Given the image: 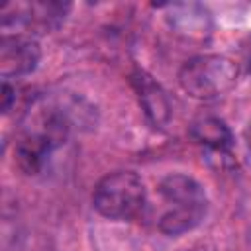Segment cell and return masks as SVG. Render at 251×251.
I'll list each match as a JSON object with an SVG mask.
<instances>
[{
    "instance_id": "4",
    "label": "cell",
    "mask_w": 251,
    "mask_h": 251,
    "mask_svg": "<svg viewBox=\"0 0 251 251\" xmlns=\"http://www.w3.org/2000/svg\"><path fill=\"white\" fill-rule=\"evenodd\" d=\"M14 8V14L2 12V27L8 29L10 25H22L25 29H39V31H51L57 29L71 4L63 2H31V4H10Z\"/></svg>"
},
{
    "instance_id": "2",
    "label": "cell",
    "mask_w": 251,
    "mask_h": 251,
    "mask_svg": "<svg viewBox=\"0 0 251 251\" xmlns=\"http://www.w3.org/2000/svg\"><path fill=\"white\" fill-rule=\"evenodd\" d=\"M239 76L237 65L224 55H198L182 65L178 82L198 100H212L229 92Z\"/></svg>"
},
{
    "instance_id": "3",
    "label": "cell",
    "mask_w": 251,
    "mask_h": 251,
    "mask_svg": "<svg viewBox=\"0 0 251 251\" xmlns=\"http://www.w3.org/2000/svg\"><path fill=\"white\" fill-rule=\"evenodd\" d=\"M92 206L110 220H131L145 206L143 180L133 171H116L106 175L94 188Z\"/></svg>"
},
{
    "instance_id": "9",
    "label": "cell",
    "mask_w": 251,
    "mask_h": 251,
    "mask_svg": "<svg viewBox=\"0 0 251 251\" xmlns=\"http://www.w3.org/2000/svg\"><path fill=\"white\" fill-rule=\"evenodd\" d=\"M14 102H16V90L4 80V84H2V112L8 114L14 106Z\"/></svg>"
},
{
    "instance_id": "6",
    "label": "cell",
    "mask_w": 251,
    "mask_h": 251,
    "mask_svg": "<svg viewBox=\"0 0 251 251\" xmlns=\"http://www.w3.org/2000/svg\"><path fill=\"white\" fill-rule=\"evenodd\" d=\"M131 86L137 94L139 106L147 120L155 127H165L171 120V102L163 86L145 71L135 69L131 73Z\"/></svg>"
},
{
    "instance_id": "5",
    "label": "cell",
    "mask_w": 251,
    "mask_h": 251,
    "mask_svg": "<svg viewBox=\"0 0 251 251\" xmlns=\"http://www.w3.org/2000/svg\"><path fill=\"white\" fill-rule=\"evenodd\" d=\"M41 59L39 43L24 33L2 35L0 39V75L2 78L24 76L35 71Z\"/></svg>"
},
{
    "instance_id": "7",
    "label": "cell",
    "mask_w": 251,
    "mask_h": 251,
    "mask_svg": "<svg viewBox=\"0 0 251 251\" xmlns=\"http://www.w3.org/2000/svg\"><path fill=\"white\" fill-rule=\"evenodd\" d=\"M53 149L55 147L47 137H43L37 131L27 129L20 137V141L16 143V151H14L16 163L24 173L37 175L43 169V165H45V161H47V157L51 155Z\"/></svg>"
},
{
    "instance_id": "8",
    "label": "cell",
    "mask_w": 251,
    "mask_h": 251,
    "mask_svg": "<svg viewBox=\"0 0 251 251\" xmlns=\"http://www.w3.org/2000/svg\"><path fill=\"white\" fill-rule=\"evenodd\" d=\"M190 135L204 147L226 153L231 149L233 145V135L231 129L226 126L224 120L214 118V116H204L198 118L192 126H190Z\"/></svg>"
},
{
    "instance_id": "10",
    "label": "cell",
    "mask_w": 251,
    "mask_h": 251,
    "mask_svg": "<svg viewBox=\"0 0 251 251\" xmlns=\"http://www.w3.org/2000/svg\"><path fill=\"white\" fill-rule=\"evenodd\" d=\"M190 251H196V249H190Z\"/></svg>"
},
{
    "instance_id": "1",
    "label": "cell",
    "mask_w": 251,
    "mask_h": 251,
    "mask_svg": "<svg viewBox=\"0 0 251 251\" xmlns=\"http://www.w3.org/2000/svg\"><path fill=\"white\" fill-rule=\"evenodd\" d=\"M159 194L169 204L159 218V229L167 235H182L194 229L208 212L206 190L188 175H167L159 182Z\"/></svg>"
}]
</instances>
